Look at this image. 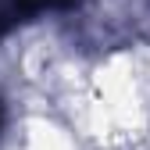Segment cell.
I'll return each instance as SVG.
<instances>
[{
  "label": "cell",
  "mask_w": 150,
  "mask_h": 150,
  "mask_svg": "<svg viewBox=\"0 0 150 150\" xmlns=\"http://www.w3.org/2000/svg\"><path fill=\"white\" fill-rule=\"evenodd\" d=\"M75 0H11V7L18 14H40V11H57V7H71Z\"/></svg>",
  "instance_id": "1"
},
{
  "label": "cell",
  "mask_w": 150,
  "mask_h": 150,
  "mask_svg": "<svg viewBox=\"0 0 150 150\" xmlns=\"http://www.w3.org/2000/svg\"><path fill=\"white\" fill-rule=\"evenodd\" d=\"M11 14H18V11H14V7H7V11H4V7H0V32H4V25L11 22Z\"/></svg>",
  "instance_id": "2"
},
{
  "label": "cell",
  "mask_w": 150,
  "mask_h": 150,
  "mask_svg": "<svg viewBox=\"0 0 150 150\" xmlns=\"http://www.w3.org/2000/svg\"><path fill=\"white\" fill-rule=\"evenodd\" d=\"M0 125H4V107H0Z\"/></svg>",
  "instance_id": "3"
}]
</instances>
